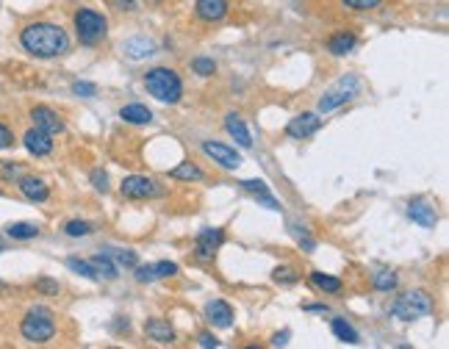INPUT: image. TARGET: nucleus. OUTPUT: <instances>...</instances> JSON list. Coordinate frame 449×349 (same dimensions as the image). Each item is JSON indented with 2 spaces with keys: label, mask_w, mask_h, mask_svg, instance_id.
<instances>
[{
  "label": "nucleus",
  "mask_w": 449,
  "mask_h": 349,
  "mask_svg": "<svg viewBox=\"0 0 449 349\" xmlns=\"http://www.w3.org/2000/svg\"><path fill=\"white\" fill-rule=\"evenodd\" d=\"M147 3H159V0H147Z\"/></svg>",
  "instance_id": "obj_46"
},
{
  "label": "nucleus",
  "mask_w": 449,
  "mask_h": 349,
  "mask_svg": "<svg viewBox=\"0 0 449 349\" xmlns=\"http://www.w3.org/2000/svg\"><path fill=\"white\" fill-rule=\"evenodd\" d=\"M120 117L128 122V125H150L153 122V111L142 103H128L120 108Z\"/></svg>",
  "instance_id": "obj_18"
},
{
  "label": "nucleus",
  "mask_w": 449,
  "mask_h": 349,
  "mask_svg": "<svg viewBox=\"0 0 449 349\" xmlns=\"http://www.w3.org/2000/svg\"><path fill=\"white\" fill-rule=\"evenodd\" d=\"M114 258H117L123 266H128V269H133V266H136V253H133V250H117V255H114Z\"/></svg>",
  "instance_id": "obj_37"
},
{
  "label": "nucleus",
  "mask_w": 449,
  "mask_h": 349,
  "mask_svg": "<svg viewBox=\"0 0 449 349\" xmlns=\"http://www.w3.org/2000/svg\"><path fill=\"white\" fill-rule=\"evenodd\" d=\"M153 269H156V278H175L178 275V263H172V261H159V263H153Z\"/></svg>",
  "instance_id": "obj_32"
},
{
  "label": "nucleus",
  "mask_w": 449,
  "mask_h": 349,
  "mask_svg": "<svg viewBox=\"0 0 449 349\" xmlns=\"http://www.w3.org/2000/svg\"><path fill=\"white\" fill-rule=\"evenodd\" d=\"M311 283L324 294H339L341 291V280L333 278V275H324V272H311Z\"/></svg>",
  "instance_id": "obj_25"
},
{
  "label": "nucleus",
  "mask_w": 449,
  "mask_h": 349,
  "mask_svg": "<svg viewBox=\"0 0 449 349\" xmlns=\"http://www.w3.org/2000/svg\"><path fill=\"white\" fill-rule=\"evenodd\" d=\"M120 191H123V197H128V200H153V197L161 194V186H159V181H153V178L130 175V178H125V181L120 183Z\"/></svg>",
  "instance_id": "obj_8"
},
{
  "label": "nucleus",
  "mask_w": 449,
  "mask_h": 349,
  "mask_svg": "<svg viewBox=\"0 0 449 349\" xmlns=\"http://www.w3.org/2000/svg\"><path fill=\"white\" fill-rule=\"evenodd\" d=\"M197 344L203 349H211V347H220V341H217V336H211V333H203L200 338H197Z\"/></svg>",
  "instance_id": "obj_42"
},
{
  "label": "nucleus",
  "mask_w": 449,
  "mask_h": 349,
  "mask_svg": "<svg viewBox=\"0 0 449 349\" xmlns=\"http://www.w3.org/2000/svg\"><path fill=\"white\" fill-rule=\"evenodd\" d=\"M397 275L394 272H377L375 278H372V286L377 288V291H385V294H391L394 288H397Z\"/></svg>",
  "instance_id": "obj_28"
},
{
  "label": "nucleus",
  "mask_w": 449,
  "mask_h": 349,
  "mask_svg": "<svg viewBox=\"0 0 449 349\" xmlns=\"http://www.w3.org/2000/svg\"><path fill=\"white\" fill-rule=\"evenodd\" d=\"M20 45L36 59H59L69 50V36L56 23H31L20 31Z\"/></svg>",
  "instance_id": "obj_1"
},
{
  "label": "nucleus",
  "mask_w": 449,
  "mask_h": 349,
  "mask_svg": "<svg viewBox=\"0 0 449 349\" xmlns=\"http://www.w3.org/2000/svg\"><path fill=\"white\" fill-rule=\"evenodd\" d=\"M136 280H139V283H153V280H159V278H156L153 263H147V266H136Z\"/></svg>",
  "instance_id": "obj_35"
},
{
  "label": "nucleus",
  "mask_w": 449,
  "mask_h": 349,
  "mask_svg": "<svg viewBox=\"0 0 449 349\" xmlns=\"http://www.w3.org/2000/svg\"><path fill=\"white\" fill-rule=\"evenodd\" d=\"M123 53L128 56L130 62H142V59L156 53V42L147 39V36H130V39L123 42Z\"/></svg>",
  "instance_id": "obj_16"
},
{
  "label": "nucleus",
  "mask_w": 449,
  "mask_h": 349,
  "mask_svg": "<svg viewBox=\"0 0 449 349\" xmlns=\"http://www.w3.org/2000/svg\"><path fill=\"white\" fill-rule=\"evenodd\" d=\"M67 266H69L75 275H81V278L95 280L97 283V275H95V269H92V263H89V261H81V258H67Z\"/></svg>",
  "instance_id": "obj_27"
},
{
  "label": "nucleus",
  "mask_w": 449,
  "mask_h": 349,
  "mask_svg": "<svg viewBox=\"0 0 449 349\" xmlns=\"http://www.w3.org/2000/svg\"><path fill=\"white\" fill-rule=\"evenodd\" d=\"M3 175H6V178H17V175H20V166H17V164H8V166L3 169Z\"/></svg>",
  "instance_id": "obj_44"
},
{
  "label": "nucleus",
  "mask_w": 449,
  "mask_h": 349,
  "mask_svg": "<svg viewBox=\"0 0 449 349\" xmlns=\"http://www.w3.org/2000/svg\"><path fill=\"white\" fill-rule=\"evenodd\" d=\"M64 233L69 236V239H84V236L92 233V224L84 222V219H72V222L64 224Z\"/></svg>",
  "instance_id": "obj_29"
},
{
  "label": "nucleus",
  "mask_w": 449,
  "mask_h": 349,
  "mask_svg": "<svg viewBox=\"0 0 449 349\" xmlns=\"http://www.w3.org/2000/svg\"><path fill=\"white\" fill-rule=\"evenodd\" d=\"M144 333H147L156 344H172V341H175V330H172L169 321H164V319H147V321H144Z\"/></svg>",
  "instance_id": "obj_19"
},
{
  "label": "nucleus",
  "mask_w": 449,
  "mask_h": 349,
  "mask_svg": "<svg viewBox=\"0 0 449 349\" xmlns=\"http://www.w3.org/2000/svg\"><path fill=\"white\" fill-rule=\"evenodd\" d=\"M169 178H175V181H203V169L200 166H194L189 161H183V164H178L172 172H169Z\"/></svg>",
  "instance_id": "obj_26"
},
{
  "label": "nucleus",
  "mask_w": 449,
  "mask_h": 349,
  "mask_svg": "<svg viewBox=\"0 0 449 349\" xmlns=\"http://www.w3.org/2000/svg\"><path fill=\"white\" fill-rule=\"evenodd\" d=\"M355 45H358V36L350 31H341V33H336L333 39H330V53L333 56H347V53H353L355 50Z\"/></svg>",
  "instance_id": "obj_22"
},
{
  "label": "nucleus",
  "mask_w": 449,
  "mask_h": 349,
  "mask_svg": "<svg viewBox=\"0 0 449 349\" xmlns=\"http://www.w3.org/2000/svg\"><path fill=\"white\" fill-rule=\"evenodd\" d=\"M222 241H224L222 227H205V230H200L197 239H194V255H197V261H203V263L214 261V255L222 247Z\"/></svg>",
  "instance_id": "obj_7"
},
{
  "label": "nucleus",
  "mask_w": 449,
  "mask_h": 349,
  "mask_svg": "<svg viewBox=\"0 0 449 349\" xmlns=\"http://www.w3.org/2000/svg\"><path fill=\"white\" fill-rule=\"evenodd\" d=\"M72 92H75L78 97H95L97 86L95 84H89V81H75V84H72Z\"/></svg>",
  "instance_id": "obj_34"
},
{
  "label": "nucleus",
  "mask_w": 449,
  "mask_h": 349,
  "mask_svg": "<svg viewBox=\"0 0 449 349\" xmlns=\"http://www.w3.org/2000/svg\"><path fill=\"white\" fill-rule=\"evenodd\" d=\"M330 327H333V336H336L339 341H344V344H358V341H360L358 330H355L347 319H333Z\"/></svg>",
  "instance_id": "obj_23"
},
{
  "label": "nucleus",
  "mask_w": 449,
  "mask_h": 349,
  "mask_svg": "<svg viewBox=\"0 0 449 349\" xmlns=\"http://www.w3.org/2000/svg\"><path fill=\"white\" fill-rule=\"evenodd\" d=\"M272 278H275V283H286V286H291V283L300 280V275H297L291 266H278V269L272 272Z\"/></svg>",
  "instance_id": "obj_31"
},
{
  "label": "nucleus",
  "mask_w": 449,
  "mask_h": 349,
  "mask_svg": "<svg viewBox=\"0 0 449 349\" xmlns=\"http://www.w3.org/2000/svg\"><path fill=\"white\" fill-rule=\"evenodd\" d=\"M289 330H283V333H278V336H272V347H286L289 344Z\"/></svg>",
  "instance_id": "obj_43"
},
{
  "label": "nucleus",
  "mask_w": 449,
  "mask_h": 349,
  "mask_svg": "<svg viewBox=\"0 0 449 349\" xmlns=\"http://www.w3.org/2000/svg\"><path fill=\"white\" fill-rule=\"evenodd\" d=\"M72 25H75L78 42L86 45V47H95L97 42H103L106 33H108V20L95 8H78L75 17H72Z\"/></svg>",
  "instance_id": "obj_4"
},
{
  "label": "nucleus",
  "mask_w": 449,
  "mask_h": 349,
  "mask_svg": "<svg viewBox=\"0 0 449 349\" xmlns=\"http://www.w3.org/2000/svg\"><path fill=\"white\" fill-rule=\"evenodd\" d=\"M224 130L239 142V147H253V139H250V130L247 125L241 122V117L239 114H227L224 117Z\"/></svg>",
  "instance_id": "obj_20"
},
{
  "label": "nucleus",
  "mask_w": 449,
  "mask_h": 349,
  "mask_svg": "<svg viewBox=\"0 0 449 349\" xmlns=\"http://www.w3.org/2000/svg\"><path fill=\"white\" fill-rule=\"evenodd\" d=\"M36 288H39L42 294H59V283H56V280H47V278L36 280Z\"/></svg>",
  "instance_id": "obj_41"
},
{
  "label": "nucleus",
  "mask_w": 449,
  "mask_h": 349,
  "mask_svg": "<svg viewBox=\"0 0 449 349\" xmlns=\"http://www.w3.org/2000/svg\"><path fill=\"white\" fill-rule=\"evenodd\" d=\"M144 89L156 97L159 103H166V105H175L181 103L183 97V81L175 69L169 67H153L147 75H144Z\"/></svg>",
  "instance_id": "obj_2"
},
{
  "label": "nucleus",
  "mask_w": 449,
  "mask_h": 349,
  "mask_svg": "<svg viewBox=\"0 0 449 349\" xmlns=\"http://www.w3.org/2000/svg\"><path fill=\"white\" fill-rule=\"evenodd\" d=\"M433 297L427 294V291H408V294H402L391 308H388V314L394 319H399V321H416L421 316H430L433 314Z\"/></svg>",
  "instance_id": "obj_5"
},
{
  "label": "nucleus",
  "mask_w": 449,
  "mask_h": 349,
  "mask_svg": "<svg viewBox=\"0 0 449 349\" xmlns=\"http://www.w3.org/2000/svg\"><path fill=\"white\" fill-rule=\"evenodd\" d=\"M20 333L31 344H47V341H53V336H56V314L50 308H45V305H36V308H31L23 316Z\"/></svg>",
  "instance_id": "obj_3"
},
{
  "label": "nucleus",
  "mask_w": 449,
  "mask_h": 349,
  "mask_svg": "<svg viewBox=\"0 0 449 349\" xmlns=\"http://www.w3.org/2000/svg\"><path fill=\"white\" fill-rule=\"evenodd\" d=\"M205 319L211 327H220V330H227L233 324V308L224 302V299H211L205 305Z\"/></svg>",
  "instance_id": "obj_15"
},
{
  "label": "nucleus",
  "mask_w": 449,
  "mask_h": 349,
  "mask_svg": "<svg viewBox=\"0 0 449 349\" xmlns=\"http://www.w3.org/2000/svg\"><path fill=\"white\" fill-rule=\"evenodd\" d=\"M241 189L250 194H261V191H269V186H266V181H244Z\"/></svg>",
  "instance_id": "obj_39"
},
{
  "label": "nucleus",
  "mask_w": 449,
  "mask_h": 349,
  "mask_svg": "<svg viewBox=\"0 0 449 349\" xmlns=\"http://www.w3.org/2000/svg\"><path fill=\"white\" fill-rule=\"evenodd\" d=\"M92 183H95L97 191H108V175H106L103 169H95V172H92Z\"/></svg>",
  "instance_id": "obj_38"
},
{
  "label": "nucleus",
  "mask_w": 449,
  "mask_h": 349,
  "mask_svg": "<svg viewBox=\"0 0 449 349\" xmlns=\"http://www.w3.org/2000/svg\"><path fill=\"white\" fill-rule=\"evenodd\" d=\"M256 200L261 202V205H266L269 211H280V202H278V200H275L269 191H261V194H256Z\"/></svg>",
  "instance_id": "obj_36"
},
{
  "label": "nucleus",
  "mask_w": 449,
  "mask_h": 349,
  "mask_svg": "<svg viewBox=\"0 0 449 349\" xmlns=\"http://www.w3.org/2000/svg\"><path fill=\"white\" fill-rule=\"evenodd\" d=\"M322 122H324V120H319V114H314V111H308V114H297L289 125H286V136H289V139H297V142L311 139L314 133H319Z\"/></svg>",
  "instance_id": "obj_9"
},
{
  "label": "nucleus",
  "mask_w": 449,
  "mask_h": 349,
  "mask_svg": "<svg viewBox=\"0 0 449 349\" xmlns=\"http://www.w3.org/2000/svg\"><path fill=\"white\" fill-rule=\"evenodd\" d=\"M31 120H33V127H39V130H45V133H50V136H56V133L64 130V120H62L53 108H47V105L31 108Z\"/></svg>",
  "instance_id": "obj_12"
},
{
  "label": "nucleus",
  "mask_w": 449,
  "mask_h": 349,
  "mask_svg": "<svg viewBox=\"0 0 449 349\" xmlns=\"http://www.w3.org/2000/svg\"><path fill=\"white\" fill-rule=\"evenodd\" d=\"M192 69L200 75V78H211L214 72H217V64H214V59H205V56H197L192 62Z\"/></svg>",
  "instance_id": "obj_30"
},
{
  "label": "nucleus",
  "mask_w": 449,
  "mask_h": 349,
  "mask_svg": "<svg viewBox=\"0 0 449 349\" xmlns=\"http://www.w3.org/2000/svg\"><path fill=\"white\" fill-rule=\"evenodd\" d=\"M408 217H411L416 224H421V227H436V224H438L436 208H433L424 197H416V200L408 202Z\"/></svg>",
  "instance_id": "obj_14"
},
{
  "label": "nucleus",
  "mask_w": 449,
  "mask_h": 349,
  "mask_svg": "<svg viewBox=\"0 0 449 349\" xmlns=\"http://www.w3.org/2000/svg\"><path fill=\"white\" fill-rule=\"evenodd\" d=\"M305 311H311V314H327V305H305Z\"/></svg>",
  "instance_id": "obj_45"
},
{
  "label": "nucleus",
  "mask_w": 449,
  "mask_h": 349,
  "mask_svg": "<svg viewBox=\"0 0 449 349\" xmlns=\"http://www.w3.org/2000/svg\"><path fill=\"white\" fill-rule=\"evenodd\" d=\"M347 8H355V11H372V8H377L383 0H341Z\"/></svg>",
  "instance_id": "obj_33"
},
{
  "label": "nucleus",
  "mask_w": 449,
  "mask_h": 349,
  "mask_svg": "<svg viewBox=\"0 0 449 349\" xmlns=\"http://www.w3.org/2000/svg\"><path fill=\"white\" fill-rule=\"evenodd\" d=\"M230 11V3L227 0H197L194 3V14L203 20V23H222Z\"/></svg>",
  "instance_id": "obj_13"
},
{
  "label": "nucleus",
  "mask_w": 449,
  "mask_h": 349,
  "mask_svg": "<svg viewBox=\"0 0 449 349\" xmlns=\"http://www.w3.org/2000/svg\"><path fill=\"white\" fill-rule=\"evenodd\" d=\"M89 263H92V269H95L97 280H117V278H120V275H117V263L111 261V255H92Z\"/></svg>",
  "instance_id": "obj_21"
},
{
  "label": "nucleus",
  "mask_w": 449,
  "mask_h": 349,
  "mask_svg": "<svg viewBox=\"0 0 449 349\" xmlns=\"http://www.w3.org/2000/svg\"><path fill=\"white\" fill-rule=\"evenodd\" d=\"M20 191H23V197H28L31 202H45V200L50 197V189H47V183H45L42 178H33V175H25V178H20Z\"/></svg>",
  "instance_id": "obj_17"
},
{
  "label": "nucleus",
  "mask_w": 449,
  "mask_h": 349,
  "mask_svg": "<svg viewBox=\"0 0 449 349\" xmlns=\"http://www.w3.org/2000/svg\"><path fill=\"white\" fill-rule=\"evenodd\" d=\"M23 144H25V150H28L31 156H36V159H45V156H50V153H53V136H50V133H45V130H39V127L25 130Z\"/></svg>",
  "instance_id": "obj_11"
},
{
  "label": "nucleus",
  "mask_w": 449,
  "mask_h": 349,
  "mask_svg": "<svg viewBox=\"0 0 449 349\" xmlns=\"http://www.w3.org/2000/svg\"><path fill=\"white\" fill-rule=\"evenodd\" d=\"M358 92H360V81H358L355 75L339 78V81H336L330 89H324V95L319 97V114H330V111L347 105L350 100L358 97Z\"/></svg>",
  "instance_id": "obj_6"
},
{
  "label": "nucleus",
  "mask_w": 449,
  "mask_h": 349,
  "mask_svg": "<svg viewBox=\"0 0 449 349\" xmlns=\"http://www.w3.org/2000/svg\"><path fill=\"white\" fill-rule=\"evenodd\" d=\"M0 253H3V247H0Z\"/></svg>",
  "instance_id": "obj_47"
},
{
  "label": "nucleus",
  "mask_w": 449,
  "mask_h": 349,
  "mask_svg": "<svg viewBox=\"0 0 449 349\" xmlns=\"http://www.w3.org/2000/svg\"><path fill=\"white\" fill-rule=\"evenodd\" d=\"M14 144V133L8 130V127L0 122V150H8Z\"/></svg>",
  "instance_id": "obj_40"
},
{
  "label": "nucleus",
  "mask_w": 449,
  "mask_h": 349,
  "mask_svg": "<svg viewBox=\"0 0 449 349\" xmlns=\"http://www.w3.org/2000/svg\"><path fill=\"white\" fill-rule=\"evenodd\" d=\"M203 153L208 159H214V164H220L222 169H239L241 166V156L236 153V147L222 144V142H203Z\"/></svg>",
  "instance_id": "obj_10"
},
{
  "label": "nucleus",
  "mask_w": 449,
  "mask_h": 349,
  "mask_svg": "<svg viewBox=\"0 0 449 349\" xmlns=\"http://www.w3.org/2000/svg\"><path fill=\"white\" fill-rule=\"evenodd\" d=\"M6 236L14 239V241H28V239H36L39 236V224L33 222H14L6 227Z\"/></svg>",
  "instance_id": "obj_24"
}]
</instances>
